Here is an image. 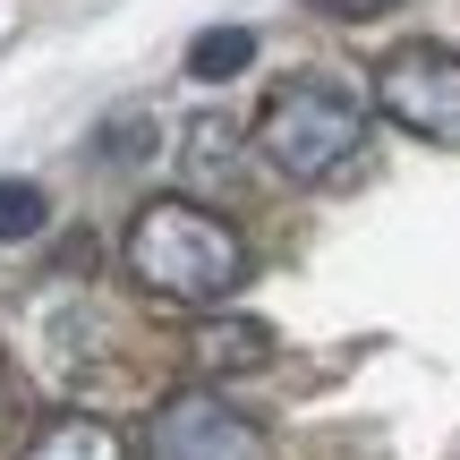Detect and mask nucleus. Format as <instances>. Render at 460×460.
<instances>
[{"mask_svg":"<svg viewBox=\"0 0 460 460\" xmlns=\"http://www.w3.org/2000/svg\"><path fill=\"white\" fill-rule=\"evenodd\" d=\"M119 264H128L137 290L180 298V307H222L247 281V239L222 214H205L197 197H154L128 214V239H119Z\"/></svg>","mask_w":460,"mask_h":460,"instance_id":"1","label":"nucleus"},{"mask_svg":"<svg viewBox=\"0 0 460 460\" xmlns=\"http://www.w3.org/2000/svg\"><path fill=\"white\" fill-rule=\"evenodd\" d=\"M358 146H367V94L349 77H324V68L281 77L273 94H264V111H256V154L298 188L349 171Z\"/></svg>","mask_w":460,"mask_h":460,"instance_id":"2","label":"nucleus"},{"mask_svg":"<svg viewBox=\"0 0 460 460\" xmlns=\"http://www.w3.org/2000/svg\"><path fill=\"white\" fill-rule=\"evenodd\" d=\"M376 111L401 137H427V146L460 154V51L452 43H393L376 68Z\"/></svg>","mask_w":460,"mask_h":460,"instance_id":"3","label":"nucleus"},{"mask_svg":"<svg viewBox=\"0 0 460 460\" xmlns=\"http://www.w3.org/2000/svg\"><path fill=\"white\" fill-rule=\"evenodd\" d=\"M146 460H264V435L247 410H230L222 393L188 384L146 418Z\"/></svg>","mask_w":460,"mask_h":460,"instance_id":"4","label":"nucleus"},{"mask_svg":"<svg viewBox=\"0 0 460 460\" xmlns=\"http://www.w3.org/2000/svg\"><path fill=\"white\" fill-rule=\"evenodd\" d=\"M264 358H273V332L247 324V315H214V324L188 332V367H197V376H247V367H264Z\"/></svg>","mask_w":460,"mask_h":460,"instance_id":"5","label":"nucleus"},{"mask_svg":"<svg viewBox=\"0 0 460 460\" xmlns=\"http://www.w3.org/2000/svg\"><path fill=\"white\" fill-rule=\"evenodd\" d=\"M17 460H128V444H119L102 418L60 410V418H43V427L26 435V452H17Z\"/></svg>","mask_w":460,"mask_h":460,"instance_id":"6","label":"nucleus"},{"mask_svg":"<svg viewBox=\"0 0 460 460\" xmlns=\"http://www.w3.org/2000/svg\"><path fill=\"white\" fill-rule=\"evenodd\" d=\"M247 60H256V34H247V26H214V34H197V43H188V77H205V85L239 77Z\"/></svg>","mask_w":460,"mask_h":460,"instance_id":"7","label":"nucleus"},{"mask_svg":"<svg viewBox=\"0 0 460 460\" xmlns=\"http://www.w3.org/2000/svg\"><path fill=\"white\" fill-rule=\"evenodd\" d=\"M43 188L34 180H0V239H34V230H43Z\"/></svg>","mask_w":460,"mask_h":460,"instance_id":"8","label":"nucleus"},{"mask_svg":"<svg viewBox=\"0 0 460 460\" xmlns=\"http://www.w3.org/2000/svg\"><path fill=\"white\" fill-rule=\"evenodd\" d=\"M315 9H324V17H384L393 0H315Z\"/></svg>","mask_w":460,"mask_h":460,"instance_id":"9","label":"nucleus"},{"mask_svg":"<svg viewBox=\"0 0 460 460\" xmlns=\"http://www.w3.org/2000/svg\"><path fill=\"white\" fill-rule=\"evenodd\" d=\"M0 418H9V384H0Z\"/></svg>","mask_w":460,"mask_h":460,"instance_id":"10","label":"nucleus"}]
</instances>
